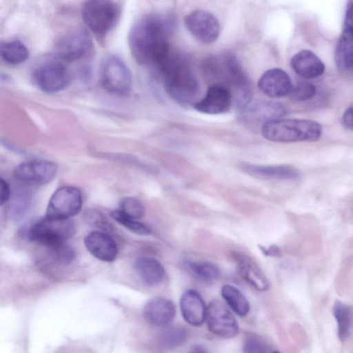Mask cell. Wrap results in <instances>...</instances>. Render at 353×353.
I'll use <instances>...</instances> for the list:
<instances>
[{"instance_id":"6da1fadb","label":"cell","mask_w":353,"mask_h":353,"mask_svg":"<svg viewBox=\"0 0 353 353\" xmlns=\"http://www.w3.org/2000/svg\"><path fill=\"white\" fill-rule=\"evenodd\" d=\"M168 22L161 16L150 14L140 18L131 28L129 48L139 63L155 66L171 50Z\"/></svg>"},{"instance_id":"7a4b0ae2","label":"cell","mask_w":353,"mask_h":353,"mask_svg":"<svg viewBox=\"0 0 353 353\" xmlns=\"http://www.w3.org/2000/svg\"><path fill=\"white\" fill-rule=\"evenodd\" d=\"M154 67L172 99L181 105H190L194 101L199 84L185 57L171 48Z\"/></svg>"},{"instance_id":"3957f363","label":"cell","mask_w":353,"mask_h":353,"mask_svg":"<svg viewBox=\"0 0 353 353\" xmlns=\"http://www.w3.org/2000/svg\"><path fill=\"white\" fill-rule=\"evenodd\" d=\"M261 131L265 139L274 142L316 141L321 137L322 127L310 119H279L264 123Z\"/></svg>"},{"instance_id":"277c9868","label":"cell","mask_w":353,"mask_h":353,"mask_svg":"<svg viewBox=\"0 0 353 353\" xmlns=\"http://www.w3.org/2000/svg\"><path fill=\"white\" fill-rule=\"evenodd\" d=\"M205 67V72L210 78L228 82L231 94L233 91L236 100L241 106L244 107L249 103V84L238 62L233 57L224 56L221 59H209Z\"/></svg>"},{"instance_id":"5b68a950","label":"cell","mask_w":353,"mask_h":353,"mask_svg":"<svg viewBox=\"0 0 353 353\" xmlns=\"http://www.w3.org/2000/svg\"><path fill=\"white\" fill-rule=\"evenodd\" d=\"M75 232V223L70 219L53 220L44 216L32 223L24 234L29 241L50 248L66 243Z\"/></svg>"},{"instance_id":"8992f818","label":"cell","mask_w":353,"mask_h":353,"mask_svg":"<svg viewBox=\"0 0 353 353\" xmlns=\"http://www.w3.org/2000/svg\"><path fill=\"white\" fill-rule=\"evenodd\" d=\"M121 13L119 5L112 1H86L82 8L85 25L98 38L103 39L114 27Z\"/></svg>"},{"instance_id":"52a82bcc","label":"cell","mask_w":353,"mask_h":353,"mask_svg":"<svg viewBox=\"0 0 353 353\" xmlns=\"http://www.w3.org/2000/svg\"><path fill=\"white\" fill-rule=\"evenodd\" d=\"M99 74L101 83L107 92L120 96L128 95L131 92V72L119 57H106L101 62Z\"/></svg>"},{"instance_id":"ba28073f","label":"cell","mask_w":353,"mask_h":353,"mask_svg":"<svg viewBox=\"0 0 353 353\" xmlns=\"http://www.w3.org/2000/svg\"><path fill=\"white\" fill-rule=\"evenodd\" d=\"M81 191L72 186H62L52 195L46 216L53 220H67L77 215L81 209Z\"/></svg>"},{"instance_id":"9c48e42d","label":"cell","mask_w":353,"mask_h":353,"mask_svg":"<svg viewBox=\"0 0 353 353\" xmlns=\"http://www.w3.org/2000/svg\"><path fill=\"white\" fill-rule=\"evenodd\" d=\"M32 79L34 84L43 92L56 93L68 85L70 74L62 61H50L34 70Z\"/></svg>"},{"instance_id":"30bf717a","label":"cell","mask_w":353,"mask_h":353,"mask_svg":"<svg viewBox=\"0 0 353 353\" xmlns=\"http://www.w3.org/2000/svg\"><path fill=\"white\" fill-rule=\"evenodd\" d=\"M93 45L89 33L83 28H77L65 35L57 43V57L65 61H73L89 57Z\"/></svg>"},{"instance_id":"8fae6325","label":"cell","mask_w":353,"mask_h":353,"mask_svg":"<svg viewBox=\"0 0 353 353\" xmlns=\"http://www.w3.org/2000/svg\"><path fill=\"white\" fill-rule=\"evenodd\" d=\"M209 330L216 336L230 339L239 330L235 317L224 303L212 300L206 307L205 319Z\"/></svg>"},{"instance_id":"7c38bea8","label":"cell","mask_w":353,"mask_h":353,"mask_svg":"<svg viewBox=\"0 0 353 353\" xmlns=\"http://www.w3.org/2000/svg\"><path fill=\"white\" fill-rule=\"evenodd\" d=\"M185 25L192 35L199 41L210 44L214 42L220 34V24L211 12L197 9L185 18Z\"/></svg>"},{"instance_id":"4fadbf2b","label":"cell","mask_w":353,"mask_h":353,"mask_svg":"<svg viewBox=\"0 0 353 353\" xmlns=\"http://www.w3.org/2000/svg\"><path fill=\"white\" fill-rule=\"evenodd\" d=\"M57 166L48 161H32L19 165L14 170L15 178L21 183L41 185L48 183L55 176Z\"/></svg>"},{"instance_id":"5bb4252c","label":"cell","mask_w":353,"mask_h":353,"mask_svg":"<svg viewBox=\"0 0 353 353\" xmlns=\"http://www.w3.org/2000/svg\"><path fill=\"white\" fill-rule=\"evenodd\" d=\"M232 101V95L228 88L220 84H212L204 97L194 103V108L202 113L219 114L227 112Z\"/></svg>"},{"instance_id":"9a60e30c","label":"cell","mask_w":353,"mask_h":353,"mask_svg":"<svg viewBox=\"0 0 353 353\" xmlns=\"http://www.w3.org/2000/svg\"><path fill=\"white\" fill-rule=\"evenodd\" d=\"M285 114L286 110L280 103L257 101L253 103H248L244 106L241 117L242 121L246 123H262L263 125L268 121L281 119Z\"/></svg>"},{"instance_id":"2e32d148","label":"cell","mask_w":353,"mask_h":353,"mask_svg":"<svg viewBox=\"0 0 353 353\" xmlns=\"http://www.w3.org/2000/svg\"><path fill=\"white\" fill-rule=\"evenodd\" d=\"M292 85L290 76L280 68L266 70L258 81L259 88L270 98H281L288 95Z\"/></svg>"},{"instance_id":"e0dca14e","label":"cell","mask_w":353,"mask_h":353,"mask_svg":"<svg viewBox=\"0 0 353 353\" xmlns=\"http://www.w3.org/2000/svg\"><path fill=\"white\" fill-rule=\"evenodd\" d=\"M84 243L89 252L101 261L112 262L117 255V244L106 233L92 232L85 237Z\"/></svg>"},{"instance_id":"ac0fdd59","label":"cell","mask_w":353,"mask_h":353,"mask_svg":"<svg viewBox=\"0 0 353 353\" xmlns=\"http://www.w3.org/2000/svg\"><path fill=\"white\" fill-rule=\"evenodd\" d=\"M176 308L174 303L166 298L154 297L149 300L143 310L145 320L154 325H166L174 319Z\"/></svg>"},{"instance_id":"d6986e66","label":"cell","mask_w":353,"mask_h":353,"mask_svg":"<svg viewBox=\"0 0 353 353\" xmlns=\"http://www.w3.org/2000/svg\"><path fill=\"white\" fill-rule=\"evenodd\" d=\"M181 312L183 319L190 325L199 326L205 319L206 307L199 292L186 290L180 299Z\"/></svg>"},{"instance_id":"ffe728a7","label":"cell","mask_w":353,"mask_h":353,"mask_svg":"<svg viewBox=\"0 0 353 353\" xmlns=\"http://www.w3.org/2000/svg\"><path fill=\"white\" fill-rule=\"evenodd\" d=\"M293 70L305 79H315L322 75L325 65L322 61L312 51L303 50L291 59Z\"/></svg>"},{"instance_id":"44dd1931","label":"cell","mask_w":353,"mask_h":353,"mask_svg":"<svg viewBox=\"0 0 353 353\" xmlns=\"http://www.w3.org/2000/svg\"><path fill=\"white\" fill-rule=\"evenodd\" d=\"M241 168L250 175L265 179L293 181L300 178L299 172L289 165H258L245 163L242 165Z\"/></svg>"},{"instance_id":"7402d4cb","label":"cell","mask_w":353,"mask_h":353,"mask_svg":"<svg viewBox=\"0 0 353 353\" xmlns=\"http://www.w3.org/2000/svg\"><path fill=\"white\" fill-rule=\"evenodd\" d=\"M235 258L239 274L248 283L261 292L269 288L265 274L251 259L243 255H236Z\"/></svg>"},{"instance_id":"603a6c76","label":"cell","mask_w":353,"mask_h":353,"mask_svg":"<svg viewBox=\"0 0 353 353\" xmlns=\"http://www.w3.org/2000/svg\"><path fill=\"white\" fill-rule=\"evenodd\" d=\"M134 269L142 282L148 286L159 285L165 274L163 265L151 257L139 258L135 261Z\"/></svg>"},{"instance_id":"cb8c5ba5","label":"cell","mask_w":353,"mask_h":353,"mask_svg":"<svg viewBox=\"0 0 353 353\" xmlns=\"http://www.w3.org/2000/svg\"><path fill=\"white\" fill-rule=\"evenodd\" d=\"M352 28H343L336 43L334 59L337 68L343 72H351L353 61V37Z\"/></svg>"},{"instance_id":"d4e9b609","label":"cell","mask_w":353,"mask_h":353,"mask_svg":"<svg viewBox=\"0 0 353 353\" xmlns=\"http://www.w3.org/2000/svg\"><path fill=\"white\" fill-rule=\"evenodd\" d=\"M189 336L188 330L182 325L170 326L160 332L154 341V348L165 352L183 345Z\"/></svg>"},{"instance_id":"484cf974","label":"cell","mask_w":353,"mask_h":353,"mask_svg":"<svg viewBox=\"0 0 353 353\" xmlns=\"http://www.w3.org/2000/svg\"><path fill=\"white\" fill-rule=\"evenodd\" d=\"M28 55L26 46L18 40L0 41V57L10 64H20L28 58Z\"/></svg>"},{"instance_id":"4316f807","label":"cell","mask_w":353,"mask_h":353,"mask_svg":"<svg viewBox=\"0 0 353 353\" xmlns=\"http://www.w3.org/2000/svg\"><path fill=\"white\" fill-rule=\"evenodd\" d=\"M221 296L237 315L245 316L249 313L250 307L247 298L235 286L224 285L221 288Z\"/></svg>"},{"instance_id":"83f0119b","label":"cell","mask_w":353,"mask_h":353,"mask_svg":"<svg viewBox=\"0 0 353 353\" xmlns=\"http://www.w3.org/2000/svg\"><path fill=\"white\" fill-rule=\"evenodd\" d=\"M333 314L337 322L338 336L341 341H346L350 335L352 325V307L341 301H336Z\"/></svg>"},{"instance_id":"f1b7e54d","label":"cell","mask_w":353,"mask_h":353,"mask_svg":"<svg viewBox=\"0 0 353 353\" xmlns=\"http://www.w3.org/2000/svg\"><path fill=\"white\" fill-rule=\"evenodd\" d=\"M189 266L198 278L205 282L214 281L220 275L219 267L211 262L190 263Z\"/></svg>"},{"instance_id":"f546056e","label":"cell","mask_w":353,"mask_h":353,"mask_svg":"<svg viewBox=\"0 0 353 353\" xmlns=\"http://www.w3.org/2000/svg\"><path fill=\"white\" fill-rule=\"evenodd\" d=\"M111 216L123 227L130 231L139 234H148L150 233V228L136 219L127 216L120 210H115L111 212Z\"/></svg>"},{"instance_id":"4dcf8cb0","label":"cell","mask_w":353,"mask_h":353,"mask_svg":"<svg viewBox=\"0 0 353 353\" xmlns=\"http://www.w3.org/2000/svg\"><path fill=\"white\" fill-rule=\"evenodd\" d=\"M315 94L314 85L306 81H299L292 84L288 96L294 101H305L312 99Z\"/></svg>"},{"instance_id":"1f68e13d","label":"cell","mask_w":353,"mask_h":353,"mask_svg":"<svg viewBox=\"0 0 353 353\" xmlns=\"http://www.w3.org/2000/svg\"><path fill=\"white\" fill-rule=\"evenodd\" d=\"M120 207L119 210L122 213L136 220L142 218L145 214V208L143 204L134 197L123 198L121 201Z\"/></svg>"},{"instance_id":"d6a6232c","label":"cell","mask_w":353,"mask_h":353,"mask_svg":"<svg viewBox=\"0 0 353 353\" xmlns=\"http://www.w3.org/2000/svg\"><path fill=\"white\" fill-rule=\"evenodd\" d=\"M243 352V353H269V349L260 338L250 336L244 342Z\"/></svg>"},{"instance_id":"836d02e7","label":"cell","mask_w":353,"mask_h":353,"mask_svg":"<svg viewBox=\"0 0 353 353\" xmlns=\"http://www.w3.org/2000/svg\"><path fill=\"white\" fill-rule=\"evenodd\" d=\"M85 219L89 223L92 225L101 227H103V225H105L102 215L99 212L92 210H89L85 212Z\"/></svg>"},{"instance_id":"e575fe53","label":"cell","mask_w":353,"mask_h":353,"mask_svg":"<svg viewBox=\"0 0 353 353\" xmlns=\"http://www.w3.org/2000/svg\"><path fill=\"white\" fill-rule=\"evenodd\" d=\"M10 196V188L8 182L0 177V205L4 204Z\"/></svg>"},{"instance_id":"d590c367","label":"cell","mask_w":353,"mask_h":353,"mask_svg":"<svg viewBox=\"0 0 353 353\" xmlns=\"http://www.w3.org/2000/svg\"><path fill=\"white\" fill-rule=\"evenodd\" d=\"M342 123L343 126L349 130H352L353 118H352V106H350L344 112L342 117Z\"/></svg>"},{"instance_id":"8d00e7d4","label":"cell","mask_w":353,"mask_h":353,"mask_svg":"<svg viewBox=\"0 0 353 353\" xmlns=\"http://www.w3.org/2000/svg\"><path fill=\"white\" fill-rule=\"evenodd\" d=\"M352 1H350L347 6L344 19V28H353V11H352Z\"/></svg>"},{"instance_id":"74e56055","label":"cell","mask_w":353,"mask_h":353,"mask_svg":"<svg viewBox=\"0 0 353 353\" xmlns=\"http://www.w3.org/2000/svg\"><path fill=\"white\" fill-rule=\"evenodd\" d=\"M259 248L261 252L267 256H276L280 255V250L276 245H270L268 248L260 246Z\"/></svg>"},{"instance_id":"f35d334b","label":"cell","mask_w":353,"mask_h":353,"mask_svg":"<svg viewBox=\"0 0 353 353\" xmlns=\"http://www.w3.org/2000/svg\"><path fill=\"white\" fill-rule=\"evenodd\" d=\"M189 353H210L208 350L201 345H194L190 350Z\"/></svg>"},{"instance_id":"ab89813d","label":"cell","mask_w":353,"mask_h":353,"mask_svg":"<svg viewBox=\"0 0 353 353\" xmlns=\"http://www.w3.org/2000/svg\"><path fill=\"white\" fill-rule=\"evenodd\" d=\"M273 353H280L279 352H274Z\"/></svg>"}]
</instances>
